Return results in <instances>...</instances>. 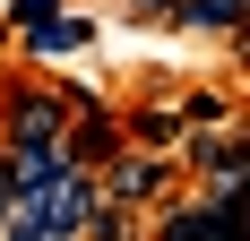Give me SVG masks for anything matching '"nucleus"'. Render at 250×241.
I'll return each mask as SVG.
<instances>
[{
  "instance_id": "f257e3e1",
  "label": "nucleus",
  "mask_w": 250,
  "mask_h": 241,
  "mask_svg": "<svg viewBox=\"0 0 250 241\" xmlns=\"http://www.w3.org/2000/svg\"><path fill=\"white\" fill-rule=\"evenodd\" d=\"M0 233H9V241H78V233L112 241L121 216L104 207V190H95V172H86V164H61L52 181H35V190L9 198V224H0Z\"/></svg>"
},
{
  "instance_id": "0eeeda50",
  "label": "nucleus",
  "mask_w": 250,
  "mask_h": 241,
  "mask_svg": "<svg viewBox=\"0 0 250 241\" xmlns=\"http://www.w3.org/2000/svg\"><path fill=\"white\" fill-rule=\"evenodd\" d=\"M181 129H190L181 103H138V112L121 120V138H129V146H155V155H181Z\"/></svg>"
},
{
  "instance_id": "9d476101",
  "label": "nucleus",
  "mask_w": 250,
  "mask_h": 241,
  "mask_svg": "<svg viewBox=\"0 0 250 241\" xmlns=\"http://www.w3.org/2000/svg\"><path fill=\"white\" fill-rule=\"evenodd\" d=\"M52 9H61V0H9V18H18V26H43Z\"/></svg>"
},
{
  "instance_id": "1a4fd4ad",
  "label": "nucleus",
  "mask_w": 250,
  "mask_h": 241,
  "mask_svg": "<svg viewBox=\"0 0 250 241\" xmlns=\"http://www.w3.org/2000/svg\"><path fill=\"white\" fill-rule=\"evenodd\" d=\"M95 43V26L86 18H61V9H52L43 26H26V52H35V60H52V52H86Z\"/></svg>"
},
{
  "instance_id": "423d86ee",
  "label": "nucleus",
  "mask_w": 250,
  "mask_h": 241,
  "mask_svg": "<svg viewBox=\"0 0 250 241\" xmlns=\"http://www.w3.org/2000/svg\"><path fill=\"white\" fill-rule=\"evenodd\" d=\"M233 207H242V198H225V190H207L199 207H173V216L155 224V233H164V241H225V233H233Z\"/></svg>"
},
{
  "instance_id": "9b49d317",
  "label": "nucleus",
  "mask_w": 250,
  "mask_h": 241,
  "mask_svg": "<svg viewBox=\"0 0 250 241\" xmlns=\"http://www.w3.org/2000/svg\"><path fill=\"white\" fill-rule=\"evenodd\" d=\"M9 198H18V181H9V155H0V224H9Z\"/></svg>"
},
{
  "instance_id": "20e7f679",
  "label": "nucleus",
  "mask_w": 250,
  "mask_h": 241,
  "mask_svg": "<svg viewBox=\"0 0 250 241\" xmlns=\"http://www.w3.org/2000/svg\"><path fill=\"white\" fill-rule=\"evenodd\" d=\"M61 120H69V95L52 78H26L0 103V146H61Z\"/></svg>"
},
{
  "instance_id": "6e6552de",
  "label": "nucleus",
  "mask_w": 250,
  "mask_h": 241,
  "mask_svg": "<svg viewBox=\"0 0 250 241\" xmlns=\"http://www.w3.org/2000/svg\"><path fill=\"white\" fill-rule=\"evenodd\" d=\"M250 0H164V26H207V35H242Z\"/></svg>"
},
{
  "instance_id": "f03ea898",
  "label": "nucleus",
  "mask_w": 250,
  "mask_h": 241,
  "mask_svg": "<svg viewBox=\"0 0 250 241\" xmlns=\"http://www.w3.org/2000/svg\"><path fill=\"white\" fill-rule=\"evenodd\" d=\"M95 190H104V207L112 216H129V207H164L173 198V155H155V146H112L95 164Z\"/></svg>"
},
{
  "instance_id": "39448f33",
  "label": "nucleus",
  "mask_w": 250,
  "mask_h": 241,
  "mask_svg": "<svg viewBox=\"0 0 250 241\" xmlns=\"http://www.w3.org/2000/svg\"><path fill=\"white\" fill-rule=\"evenodd\" d=\"M112 146H121V112H78V103H69V120H61V164H86V172H95Z\"/></svg>"
},
{
  "instance_id": "7ed1b4c3",
  "label": "nucleus",
  "mask_w": 250,
  "mask_h": 241,
  "mask_svg": "<svg viewBox=\"0 0 250 241\" xmlns=\"http://www.w3.org/2000/svg\"><path fill=\"white\" fill-rule=\"evenodd\" d=\"M181 155L207 172V190L242 198V181H250V129L242 120H199V129H181Z\"/></svg>"
}]
</instances>
